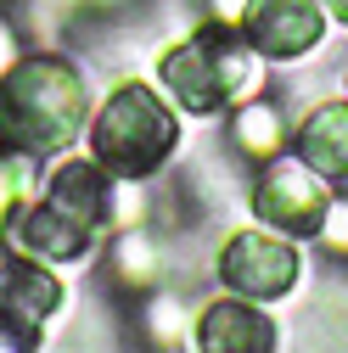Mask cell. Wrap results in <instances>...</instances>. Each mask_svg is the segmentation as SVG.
Listing matches in <instances>:
<instances>
[{
	"mask_svg": "<svg viewBox=\"0 0 348 353\" xmlns=\"http://www.w3.org/2000/svg\"><path fill=\"white\" fill-rule=\"evenodd\" d=\"M84 118H90L84 79L57 51L17 57V68L0 79V152L51 157L84 135Z\"/></svg>",
	"mask_w": 348,
	"mask_h": 353,
	"instance_id": "1",
	"label": "cell"
},
{
	"mask_svg": "<svg viewBox=\"0 0 348 353\" xmlns=\"http://www.w3.org/2000/svg\"><path fill=\"white\" fill-rule=\"evenodd\" d=\"M113 174H102L96 157H68L51 168L39 196H28L12 213V247L39 263H73L96 247V230L107 225Z\"/></svg>",
	"mask_w": 348,
	"mask_h": 353,
	"instance_id": "2",
	"label": "cell"
},
{
	"mask_svg": "<svg viewBox=\"0 0 348 353\" xmlns=\"http://www.w3.org/2000/svg\"><path fill=\"white\" fill-rule=\"evenodd\" d=\"M258 79H264V57L242 39V28H225V23H202L197 34L163 46L157 57L163 96L191 118H213L258 96Z\"/></svg>",
	"mask_w": 348,
	"mask_h": 353,
	"instance_id": "3",
	"label": "cell"
},
{
	"mask_svg": "<svg viewBox=\"0 0 348 353\" xmlns=\"http://www.w3.org/2000/svg\"><path fill=\"white\" fill-rule=\"evenodd\" d=\"M180 146V112L152 84L124 79L90 118V157L113 180H152Z\"/></svg>",
	"mask_w": 348,
	"mask_h": 353,
	"instance_id": "4",
	"label": "cell"
},
{
	"mask_svg": "<svg viewBox=\"0 0 348 353\" xmlns=\"http://www.w3.org/2000/svg\"><path fill=\"white\" fill-rule=\"evenodd\" d=\"M213 270H220V281L247 297V303H276L298 286L303 263H298V247L276 230H236L225 236L220 258H213Z\"/></svg>",
	"mask_w": 348,
	"mask_h": 353,
	"instance_id": "5",
	"label": "cell"
},
{
	"mask_svg": "<svg viewBox=\"0 0 348 353\" xmlns=\"http://www.w3.org/2000/svg\"><path fill=\"white\" fill-rule=\"evenodd\" d=\"M326 202H331L326 174H315L303 157H270L264 174L253 180V213H258V225H264V230L315 236Z\"/></svg>",
	"mask_w": 348,
	"mask_h": 353,
	"instance_id": "6",
	"label": "cell"
},
{
	"mask_svg": "<svg viewBox=\"0 0 348 353\" xmlns=\"http://www.w3.org/2000/svg\"><path fill=\"white\" fill-rule=\"evenodd\" d=\"M326 34L320 0H253L242 17V39L264 62H303Z\"/></svg>",
	"mask_w": 348,
	"mask_h": 353,
	"instance_id": "7",
	"label": "cell"
},
{
	"mask_svg": "<svg viewBox=\"0 0 348 353\" xmlns=\"http://www.w3.org/2000/svg\"><path fill=\"white\" fill-rule=\"evenodd\" d=\"M202 353H276V320L247 297H213L197 314Z\"/></svg>",
	"mask_w": 348,
	"mask_h": 353,
	"instance_id": "8",
	"label": "cell"
},
{
	"mask_svg": "<svg viewBox=\"0 0 348 353\" xmlns=\"http://www.w3.org/2000/svg\"><path fill=\"white\" fill-rule=\"evenodd\" d=\"M57 303H62V281L39 258L23 252L12 263H0V314H6L12 325H23V331L46 325L57 314Z\"/></svg>",
	"mask_w": 348,
	"mask_h": 353,
	"instance_id": "9",
	"label": "cell"
},
{
	"mask_svg": "<svg viewBox=\"0 0 348 353\" xmlns=\"http://www.w3.org/2000/svg\"><path fill=\"white\" fill-rule=\"evenodd\" d=\"M298 157L326 180H348V101H320L303 112L298 135H292Z\"/></svg>",
	"mask_w": 348,
	"mask_h": 353,
	"instance_id": "10",
	"label": "cell"
},
{
	"mask_svg": "<svg viewBox=\"0 0 348 353\" xmlns=\"http://www.w3.org/2000/svg\"><path fill=\"white\" fill-rule=\"evenodd\" d=\"M231 141H236V152L270 163V157L287 146V118H281V107L264 101V96L236 101V112H231Z\"/></svg>",
	"mask_w": 348,
	"mask_h": 353,
	"instance_id": "11",
	"label": "cell"
},
{
	"mask_svg": "<svg viewBox=\"0 0 348 353\" xmlns=\"http://www.w3.org/2000/svg\"><path fill=\"white\" fill-rule=\"evenodd\" d=\"M113 258H118V281H129V286H152L157 270H163V252H157V241L146 230H124Z\"/></svg>",
	"mask_w": 348,
	"mask_h": 353,
	"instance_id": "12",
	"label": "cell"
},
{
	"mask_svg": "<svg viewBox=\"0 0 348 353\" xmlns=\"http://www.w3.org/2000/svg\"><path fill=\"white\" fill-rule=\"evenodd\" d=\"M146 331H152L163 347H174V342L186 336V308H180L174 292H157V297L146 303Z\"/></svg>",
	"mask_w": 348,
	"mask_h": 353,
	"instance_id": "13",
	"label": "cell"
},
{
	"mask_svg": "<svg viewBox=\"0 0 348 353\" xmlns=\"http://www.w3.org/2000/svg\"><path fill=\"white\" fill-rule=\"evenodd\" d=\"M331 252H342L348 258V196H331L326 202V213H320V230H315Z\"/></svg>",
	"mask_w": 348,
	"mask_h": 353,
	"instance_id": "14",
	"label": "cell"
},
{
	"mask_svg": "<svg viewBox=\"0 0 348 353\" xmlns=\"http://www.w3.org/2000/svg\"><path fill=\"white\" fill-rule=\"evenodd\" d=\"M17 57H23V39H17V23L0 12V79H6L12 68H17Z\"/></svg>",
	"mask_w": 348,
	"mask_h": 353,
	"instance_id": "15",
	"label": "cell"
},
{
	"mask_svg": "<svg viewBox=\"0 0 348 353\" xmlns=\"http://www.w3.org/2000/svg\"><path fill=\"white\" fill-rule=\"evenodd\" d=\"M253 0H208V23H225V28H242Z\"/></svg>",
	"mask_w": 348,
	"mask_h": 353,
	"instance_id": "16",
	"label": "cell"
},
{
	"mask_svg": "<svg viewBox=\"0 0 348 353\" xmlns=\"http://www.w3.org/2000/svg\"><path fill=\"white\" fill-rule=\"evenodd\" d=\"M320 6H326V17H331V23H342V28H348V0H320Z\"/></svg>",
	"mask_w": 348,
	"mask_h": 353,
	"instance_id": "17",
	"label": "cell"
},
{
	"mask_svg": "<svg viewBox=\"0 0 348 353\" xmlns=\"http://www.w3.org/2000/svg\"><path fill=\"white\" fill-rule=\"evenodd\" d=\"M84 6H96V12H118V6H129V0H84Z\"/></svg>",
	"mask_w": 348,
	"mask_h": 353,
	"instance_id": "18",
	"label": "cell"
}]
</instances>
